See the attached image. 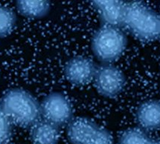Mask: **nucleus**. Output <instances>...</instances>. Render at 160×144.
<instances>
[{
	"label": "nucleus",
	"instance_id": "nucleus-12",
	"mask_svg": "<svg viewBox=\"0 0 160 144\" xmlns=\"http://www.w3.org/2000/svg\"><path fill=\"white\" fill-rule=\"evenodd\" d=\"M17 16L12 10L0 6V38L11 34L16 26Z\"/></svg>",
	"mask_w": 160,
	"mask_h": 144
},
{
	"label": "nucleus",
	"instance_id": "nucleus-2",
	"mask_svg": "<svg viewBox=\"0 0 160 144\" xmlns=\"http://www.w3.org/2000/svg\"><path fill=\"white\" fill-rule=\"evenodd\" d=\"M123 26L140 40H153L159 37L160 17L141 2H130L125 4Z\"/></svg>",
	"mask_w": 160,
	"mask_h": 144
},
{
	"label": "nucleus",
	"instance_id": "nucleus-13",
	"mask_svg": "<svg viewBox=\"0 0 160 144\" xmlns=\"http://www.w3.org/2000/svg\"><path fill=\"white\" fill-rule=\"evenodd\" d=\"M151 139L140 128H130L121 136L119 144H149Z\"/></svg>",
	"mask_w": 160,
	"mask_h": 144
},
{
	"label": "nucleus",
	"instance_id": "nucleus-1",
	"mask_svg": "<svg viewBox=\"0 0 160 144\" xmlns=\"http://www.w3.org/2000/svg\"><path fill=\"white\" fill-rule=\"evenodd\" d=\"M0 110L12 124L21 128H32L40 120V104L37 99L22 89L8 91L0 100Z\"/></svg>",
	"mask_w": 160,
	"mask_h": 144
},
{
	"label": "nucleus",
	"instance_id": "nucleus-15",
	"mask_svg": "<svg viewBox=\"0 0 160 144\" xmlns=\"http://www.w3.org/2000/svg\"><path fill=\"white\" fill-rule=\"evenodd\" d=\"M149 144H160V141H153V140H151V142L149 143Z\"/></svg>",
	"mask_w": 160,
	"mask_h": 144
},
{
	"label": "nucleus",
	"instance_id": "nucleus-6",
	"mask_svg": "<svg viewBox=\"0 0 160 144\" xmlns=\"http://www.w3.org/2000/svg\"><path fill=\"white\" fill-rule=\"evenodd\" d=\"M97 67L92 60L83 56L72 57L64 67V75L72 85L83 86L94 80Z\"/></svg>",
	"mask_w": 160,
	"mask_h": 144
},
{
	"label": "nucleus",
	"instance_id": "nucleus-11",
	"mask_svg": "<svg viewBox=\"0 0 160 144\" xmlns=\"http://www.w3.org/2000/svg\"><path fill=\"white\" fill-rule=\"evenodd\" d=\"M19 13L27 18L39 19L46 16L50 10L48 1H17Z\"/></svg>",
	"mask_w": 160,
	"mask_h": 144
},
{
	"label": "nucleus",
	"instance_id": "nucleus-4",
	"mask_svg": "<svg viewBox=\"0 0 160 144\" xmlns=\"http://www.w3.org/2000/svg\"><path fill=\"white\" fill-rule=\"evenodd\" d=\"M42 120L58 127L68 125L72 120V107L65 95L52 92L44 97L40 103Z\"/></svg>",
	"mask_w": 160,
	"mask_h": 144
},
{
	"label": "nucleus",
	"instance_id": "nucleus-10",
	"mask_svg": "<svg viewBox=\"0 0 160 144\" xmlns=\"http://www.w3.org/2000/svg\"><path fill=\"white\" fill-rule=\"evenodd\" d=\"M31 129V139L34 144H58L59 127L46 120H40Z\"/></svg>",
	"mask_w": 160,
	"mask_h": 144
},
{
	"label": "nucleus",
	"instance_id": "nucleus-7",
	"mask_svg": "<svg viewBox=\"0 0 160 144\" xmlns=\"http://www.w3.org/2000/svg\"><path fill=\"white\" fill-rule=\"evenodd\" d=\"M67 126V137L72 144H92L101 128L87 118L72 119Z\"/></svg>",
	"mask_w": 160,
	"mask_h": 144
},
{
	"label": "nucleus",
	"instance_id": "nucleus-5",
	"mask_svg": "<svg viewBox=\"0 0 160 144\" xmlns=\"http://www.w3.org/2000/svg\"><path fill=\"white\" fill-rule=\"evenodd\" d=\"M94 82L95 89L99 94L103 97L113 98L124 90L125 77L118 67L105 64L97 68Z\"/></svg>",
	"mask_w": 160,
	"mask_h": 144
},
{
	"label": "nucleus",
	"instance_id": "nucleus-3",
	"mask_svg": "<svg viewBox=\"0 0 160 144\" xmlns=\"http://www.w3.org/2000/svg\"><path fill=\"white\" fill-rule=\"evenodd\" d=\"M128 40L120 28L103 25L92 39V49L98 60L108 64L121 57L126 49Z\"/></svg>",
	"mask_w": 160,
	"mask_h": 144
},
{
	"label": "nucleus",
	"instance_id": "nucleus-16",
	"mask_svg": "<svg viewBox=\"0 0 160 144\" xmlns=\"http://www.w3.org/2000/svg\"><path fill=\"white\" fill-rule=\"evenodd\" d=\"M159 37H160V28H159Z\"/></svg>",
	"mask_w": 160,
	"mask_h": 144
},
{
	"label": "nucleus",
	"instance_id": "nucleus-9",
	"mask_svg": "<svg viewBox=\"0 0 160 144\" xmlns=\"http://www.w3.org/2000/svg\"><path fill=\"white\" fill-rule=\"evenodd\" d=\"M136 119L142 128L148 130L160 128V102L148 100L142 103L136 112Z\"/></svg>",
	"mask_w": 160,
	"mask_h": 144
},
{
	"label": "nucleus",
	"instance_id": "nucleus-8",
	"mask_svg": "<svg viewBox=\"0 0 160 144\" xmlns=\"http://www.w3.org/2000/svg\"><path fill=\"white\" fill-rule=\"evenodd\" d=\"M125 4L122 1H93L92 5L104 25L119 28L124 23Z\"/></svg>",
	"mask_w": 160,
	"mask_h": 144
},
{
	"label": "nucleus",
	"instance_id": "nucleus-14",
	"mask_svg": "<svg viewBox=\"0 0 160 144\" xmlns=\"http://www.w3.org/2000/svg\"><path fill=\"white\" fill-rule=\"evenodd\" d=\"M13 134V124L0 110V144H8Z\"/></svg>",
	"mask_w": 160,
	"mask_h": 144
}]
</instances>
